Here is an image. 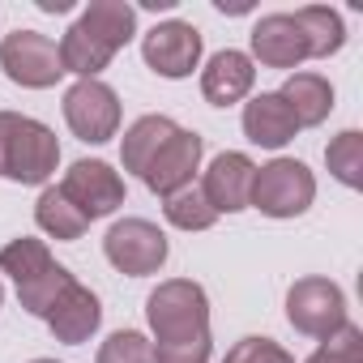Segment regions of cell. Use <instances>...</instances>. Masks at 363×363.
<instances>
[{
    "label": "cell",
    "mask_w": 363,
    "mask_h": 363,
    "mask_svg": "<svg viewBox=\"0 0 363 363\" xmlns=\"http://www.w3.org/2000/svg\"><path fill=\"white\" fill-rule=\"evenodd\" d=\"M0 69L13 86H26V90H48L65 77L56 43L39 30H13L0 39Z\"/></svg>",
    "instance_id": "cell-5"
},
{
    "label": "cell",
    "mask_w": 363,
    "mask_h": 363,
    "mask_svg": "<svg viewBox=\"0 0 363 363\" xmlns=\"http://www.w3.org/2000/svg\"><path fill=\"white\" fill-rule=\"evenodd\" d=\"M145 320L154 329V363H210V299L197 282H158L145 299Z\"/></svg>",
    "instance_id": "cell-1"
},
{
    "label": "cell",
    "mask_w": 363,
    "mask_h": 363,
    "mask_svg": "<svg viewBox=\"0 0 363 363\" xmlns=\"http://www.w3.org/2000/svg\"><path fill=\"white\" fill-rule=\"evenodd\" d=\"M82 26H90L103 43H111L116 52L137 35V9L124 5V0H94V5L77 18Z\"/></svg>",
    "instance_id": "cell-20"
},
{
    "label": "cell",
    "mask_w": 363,
    "mask_h": 363,
    "mask_svg": "<svg viewBox=\"0 0 363 363\" xmlns=\"http://www.w3.org/2000/svg\"><path fill=\"white\" fill-rule=\"evenodd\" d=\"M223 363H295V354L282 350L274 337H244L227 350Z\"/></svg>",
    "instance_id": "cell-27"
},
{
    "label": "cell",
    "mask_w": 363,
    "mask_h": 363,
    "mask_svg": "<svg viewBox=\"0 0 363 363\" xmlns=\"http://www.w3.org/2000/svg\"><path fill=\"white\" fill-rule=\"evenodd\" d=\"M35 223H39L52 240H82V231L90 227V223L77 214V206H73L60 189H43V193H39V201H35Z\"/></svg>",
    "instance_id": "cell-22"
},
{
    "label": "cell",
    "mask_w": 363,
    "mask_h": 363,
    "mask_svg": "<svg viewBox=\"0 0 363 363\" xmlns=\"http://www.w3.org/2000/svg\"><path fill=\"white\" fill-rule=\"evenodd\" d=\"M103 252H107V261L120 274L145 278V274H158L162 269V261H167V235L154 223H145V218H120L107 231Z\"/></svg>",
    "instance_id": "cell-8"
},
{
    "label": "cell",
    "mask_w": 363,
    "mask_h": 363,
    "mask_svg": "<svg viewBox=\"0 0 363 363\" xmlns=\"http://www.w3.org/2000/svg\"><path fill=\"white\" fill-rule=\"evenodd\" d=\"M56 52H60L65 73H77V82L99 77V73L111 65V56H116V48L103 43V39H99L90 26H82V22H73V26L65 30V39L56 43Z\"/></svg>",
    "instance_id": "cell-17"
},
{
    "label": "cell",
    "mask_w": 363,
    "mask_h": 363,
    "mask_svg": "<svg viewBox=\"0 0 363 363\" xmlns=\"http://www.w3.org/2000/svg\"><path fill=\"white\" fill-rule=\"evenodd\" d=\"M60 162V141L48 124L0 111V179L13 184H48Z\"/></svg>",
    "instance_id": "cell-2"
},
{
    "label": "cell",
    "mask_w": 363,
    "mask_h": 363,
    "mask_svg": "<svg viewBox=\"0 0 363 363\" xmlns=\"http://www.w3.org/2000/svg\"><path fill=\"white\" fill-rule=\"evenodd\" d=\"M278 94L291 107V116H295L299 128H312V124L329 120V111H333V86L320 73H291Z\"/></svg>",
    "instance_id": "cell-18"
},
{
    "label": "cell",
    "mask_w": 363,
    "mask_h": 363,
    "mask_svg": "<svg viewBox=\"0 0 363 363\" xmlns=\"http://www.w3.org/2000/svg\"><path fill=\"white\" fill-rule=\"evenodd\" d=\"M162 214H167V223L179 227V231H210V227L218 223V214L210 210V201H206V193H201L197 184H189V189L162 197Z\"/></svg>",
    "instance_id": "cell-23"
},
{
    "label": "cell",
    "mask_w": 363,
    "mask_h": 363,
    "mask_svg": "<svg viewBox=\"0 0 363 363\" xmlns=\"http://www.w3.org/2000/svg\"><path fill=\"white\" fill-rule=\"evenodd\" d=\"M0 303H5V291H0Z\"/></svg>",
    "instance_id": "cell-30"
},
{
    "label": "cell",
    "mask_w": 363,
    "mask_h": 363,
    "mask_svg": "<svg viewBox=\"0 0 363 363\" xmlns=\"http://www.w3.org/2000/svg\"><path fill=\"white\" fill-rule=\"evenodd\" d=\"M252 82H257L252 56H244V52H235V48L210 56V65L201 69V94H206V103H214V107H231V103L248 99Z\"/></svg>",
    "instance_id": "cell-15"
},
{
    "label": "cell",
    "mask_w": 363,
    "mask_h": 363,
    "mask_svg": "<svg viewBox=\"0 0 363 363\" xmlns=\"http://www.w3.org/2000/svg\"><path fill=\"white\" fill-rule=\"evenodd\" d=\"M48 329L56 333V342H65V346H82L94 329H99V320H103V303H99V295L90 291V286H82L77 278L56 295V303L48 308Z\"/></svg>",
    "instance_id": "cell-13"
},
{
    "label": "cell",
    "mask_w": 363,
    "mask_h": 363,
    "mask_svg": "<svg viewBox=\"0 0 363 363\" xmlns=\"http://www.w3.org/2000/svg\"><path fill=\"white\" fill-rule=\"evenodd\" d=\"M252 175H257V162L248 154H240V150L218 154L206 167V179H201V193H206L210 210L214 214H240V210H248Z\"/></svg>",
    "instance_id": "cell-12"
},
{
    "label": "cell",
    "mask_w": 363,
    "mask_h": 363,
    "mask_svg": "<svg viewBox=\"0 0 363 363\" xmlns=\"http://www.w3.org/2000/svg\"><path fill=\"white\" fill-rule=\"evenodd\" d=\"M325 162H329V171L342 179L346 189H359L363 184V133L359 128L337 133L329 141V150H325Z\"/></svg>",
    "instance_id": "cell-24"
},
{
    "label": "cell",
    "mask_w": 363,
    "mask_h": 363,
    "mask_svg": "<svg viewBox=\"0 0 363 363\" xmlns=\"http://www.w3.org/2000/svg\"><path fill=\"white\" fill-rule=\"evenodd\" d=\"M65 120L73 128L77 141H90V145H103L116 137L120 128V99L107 82L90 77V82H77L69 86L65 94Z\"/></svg>",
    "instance_id": "cell-7"
},
{
    "label": "cell",
    "mask_w": 363,
    "mask_h": 363,
    "mask_svg": "<svg viewBox=\"0 0 363 363\" xmlns=\"http://www.w3.org/2000/svg\"><path fill=\"white\" fill-rule=\"evenodd\" d=\"M201 154H206V141L193 133V128H175L171 141L150 158L145 167V189L158 193V197H171L179 189H189L193 184V175L201 171Z\"/></svg>",
    "instance_id": "cell-11"
},
{
    "label": "cell",
    "mask_w": 363,
    "mask_h": 363,
    "mask_svg": "<svg viewBox=\"0 0 363 363\" xmlns=\"http://www.w3.org/2000/svg\"><path fill=\"white\" fill-rule=\"evenodd\" d=\"M286 320L308 337H329L346 325V295L329 278H299L286 291Z\"/></svg>",
    "instance_id": "cell-6"
},
{
    "label": "cell",
    "mask_w": 363,
    "mask_h": 363,
    "mask_svg": "<svg viewBox=\"0 0 363 363\" xmlns=\"http://www.w3.org/2000/svg\"><path fill=\"white\" fill-rule=\"evenodd\" d=\"M295 22H299V30H303V39H308V56H333V52H342V43H346V26H342V13H333V9H325V5H303L299 13H295Z\"/></svg>",
    "instance_id": "cell-21"
},
{
    "label": "cell",
    "mask_w": 363,
    "mask_h": 363,
    "mask_svg": "<svg viewBox=\"0 0 363 363\" xmlns=\"http://www.w3.org/2000/svg\"><path fill=\"white\" fill-rule=\"evenodd\" d=\"M141 56L158 77H189L201 65V30L193 22H162L141 39Z\"/></svg>",
    "instance_id": "cell-10"
},
{
    "label": "cell",
    "mask_w": 363,
    "mask_h": 363,
    "mask_svg": "<svg viewBox=\"0 0 363 363\" xmlns=\"http://www.w3.org/2000/svg\"><path fill=\"white\" fill-rule=\"evenodd\" d=\"M308 363H363V329L359 325H342L325 337V346L316 354H308Z\"/></svg>",
    "instance_id": "cell-26"
},
{
    "label": "cell",
    "mask_w": 363,
    "mask_h": 363,
    "mask_svg": "<svg viewBox=\"0 0 363 363\" xmlns=\"http://www.w3.org/2000/svg\"><path fill=\"white\" fill-rule=\"evenodd\" d=\"M252 56L269 69H295L308 60V39L295 13H269L252 26Z\"/></svg>",
    "instance_id": "cell-14"
},
{
    "label": "cell",
    "mask_w": 363,
    "mask_h": 363,
    "mask_svg": "<svg viewBox=\"0 0 363 363\" xmlns=\"http://www.w3.org/2000/svg\"><path fill=\"white\" fill-rule=\"evenodd\" d=\"M0 274L13 278L22 308L35 312V316H48V308L56 303V295L73 282V274L52 261L48 244L43 240H30V235H22V240H13V244L0 248Z\"/></svg>",
    "instance_id": "cell-3"
},
{
    "label": "cell",
    "mask_w": 363,
    "mask_h": 363,
    "mask_svg": "<svg viewBox=\"0 0 363 363\" xmlns=\"http://www.w3.org/2000/svg\"><path fill=\"white\" fill-rule=\"evenodd\" d=\"M171 133H175V120H171V116H141V120L124 133V141H120V162H124V171L145 175L150 158L171 141Z\"/></svg>",
    "instance_id": "cell-19"
},
{
    "label": "cell",
    "mask_w": 363,
    "mask_h": 363,
    "mask_svg": "<svg viewBox=\"0 0 363 363\" xmlns=\"http://www.w3.org/2000/svg\"><path fill=\"white\" fill-rule=\"evenodd\" d=\"M60 193L77 206V214H82L86 223H94V218H107V214H116V210L124 206V179H120V171H111L107 162L82 158V162H73V167L65 171Z\"/></svg>",
    "instance_id": "cell-9"
},
{
    "label": "cell",
    "mask_w": 363,
    "mask_h": 363,
    "mask_svg": "<svg viewBox=\"0 0 363 363\" xmlns=\"http://www.w3.org/2000/svg\"><path fill=\"white\" fill-rule=\"evenodd\" d=\"M35 363H56V359H35Z\"/></svg>",
    "instance_id": "cell-29"
},
{
    "label": "cell",
    "mask_w": 363,
    "mask_h": 363,
    "mask_svg": "<svg viewBox=\"0 0 363 363\" xmlns=\"http://www.w3.org/2000/svg\"><path fill=\"white\" fill-rule=\"evenodd\" d=\"M99 363H154V346L137 329H120L99 346Z\"/></svg>",
    "instance_id": "cell-25"
},
{
    "label": "cell",
    "mask_w": 363,
    "mask_h": 363,
    "mask_svg": "<svg viewBox=\"0 0 363 363\" xmlns=\"http://www.w3.org/2000/svg\"><path fill=\"white\" fill-rule=\"evenodd\" d=\"M312 197H316V175L299 158H274L257 167L248 206H257L265 218H299L312 206Z\"/></svg>",
    "instance_id": "cell-4"
},
{
    "label": "cell",
    "mask_w": 363,
    "mask_h": 363,
    "mask_svg": "<svg viewBox=\"0 0 363 363\" xmlns=\"http://www.w3.org/2000/svg\"><path fill=\"white\" fill-rule=\"evenodd\" d=\"M299 124L291 116V107L282 103V94H257L252 103H244V137L252 145H265V150H282L286 141H295Z\"/></svg>",
    "instance_id": "cell-16"
},
{
    "label": "cell",
    "mask_w": 363,
    "mask_h": 363,
    "mask_svg": "<svg viewBox=\"0 0 363 363\" xmlns=\"http://www.w3.org/2000/svg\"><path fill=\"white\" fill-rule=\"evenodd\" d=\"M39 9H43V13H65L69 0H39Z\"/></svg>",
    "instance_id": "cell-28"
}]
</instances>
